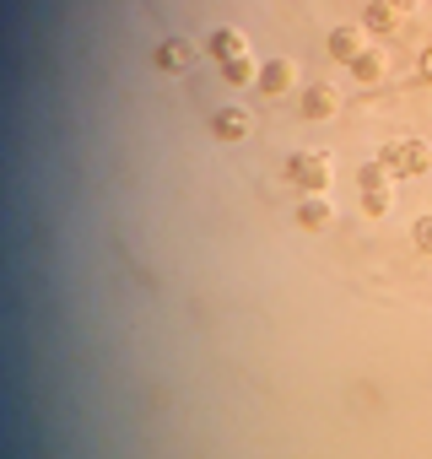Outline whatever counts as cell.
Wrapping results in <instances>:
<instances>
[{
  "label": "cell",
  "instance_id": "cell-2",
  "mask_svg": "<svg viewBox=\"0 0 432 459\" xmlns=\"http://www.w3.org/2000/svg\"><path fill=\"white\" fill-rule=\"evenodd\" d=\"M287 178H292L303 195H324V184H330V157H324V152H298V157H287Z\"/></svg>",
  "mask_w": 432,
  "mask_h": 459
},
{
  "label": "cell",
  "instance_id": "cell-4",
  "mask_svg": "<svg viewBox=\"0 0 432 459\" xmlns=\"http://www.w3.org/2000/svg\"><path fill=\"white\" fill-rule=\"evenodd\" d=\"M211 135H216V141H244V135H249V108H238V103L216 108V114H211Z\"/></svg>",
  "mask_w": 432,
  "mask_h": 459
},
{
  "label": "cell",
  "instance_id": "cell-17",
  "mask_svg": "<svg viewBox=\"0 0 432 459\" xmlns=\"http://www.w3.org/2000/svg\"><path fill=\"white\" fill-rule=\"evenodd\" d=\"M389 6H394V12H400V17H405V12H410V6H416V0H389Z\"/></svg>",
  "mask_w": 432,
  "mask_h": 459
},
{
  "label": "cell",
  "instance_id": "cell-11",
  "mask_svg": "<svg viewBox=\"0 0 432 459\" xmlns=\"http://www.w3.org/2000/svg\"><path fill=\"white\" fill-rule=\"evenodd\" d=\"M222 76H228V87H255V82H260V65H255L249 55H238V60L222 65Z\"/></svg>",
  "mask_w": 432,
  "mask_h": 459
},
{
  "label": "cell",
  "instance_id": "cell-6",
  "mask_svg": "<svg viewBox=\"0 0 432 459\" xmlns=\"http://www.w3.org/2000/svg\"><path fill=\"white\" fill-rule=\"evenodd\" d=\"M244 49H249V44H244V33H238V28H216V33L205 39V55H211V60H222V65H228V60H238Z\"/></svg>",
  "mask_w": 432,
  "mask_h": 459
},
{
  "label": "cell",
  "instance_id": "cell-9",
  "mask_svg": "<svg viewBox=\"0 0 432 459\" xmlns=\"http://www.w3.org/2000/svg\"><path fill=\"white\" fill-rule=\"evenodd\" d=\"M324 49H330V60H341V65H351V60L362 55V28H335V33L324 39Z\"/></svg>",
  "mask_w": 432,
  "mask_h": 459
},
{
  "label": "cell",
  "instance_id": "cell-10",
  "mask_svg": "<svg viewBox=\"0 0 432 459\" xmlns=\"http://www.w3.org/2000/svg\"><path fill=\"white\" fill-rule=\"evenodd\" d=\"M335 108H341L335 87H324V82H319V87H308V92H303V119H330Z\"/></svg>",
  "mask_w": 432,
  "mask_h": 459
},
{
  "label": "cell",
  "instance_id": "cell-8",
  "mask_svg": "<svg viewBox=\"0 0 432 459\" xmlns=\"http://www.w3.org/2000/svg\"><path fill=\"white\" fill-rule=\"evenodd\" d=\"M400 28V12L389 6V0H373V6L362 12V33H373V39H389Z\"/></svg>",
  "mask_w": 432,
  "mask_h": 459
},
{
  "label": "cell",
  "instance_id": "cell-15",
  "mask_svg": "<svg viewBox=\"0 0 432 459\" xmlns=\"http://www.w3.org/2000/svg\"><path fill=\"white\" fill-rule=\"evenodd\" d=\"M410 238H416V249H421V255H432V211L416 221V233H410Z\"/></svg>",
  "mask_w": 432,
  "mask_h": 459
},
{
  "label": "cell",
  "instance_id": "cell-12",
  "mask_svg": "<svg viewBox=\"0 0 432 459\" xmlns=\"http://www.w3.org/2000/svg\"><path fill=\"white\" fill-rule=\"evenodd\" d=\"M351 76H357V82H378V76H384V55H378V49H362V55L351 60Z\"/></svg>",
  "mask_w": 432,
  "mask_h": 459
},
{
  "label": "cell",
  "instance_id": "cell-1",
  "mask_svg": "<svg viewBox=\"0 0 432 459\" xmlns=\"http://www.w3.org/2000/svg\"><path fill=\"white\" fill-rule=\"evenodd\" d=\"M378 162H384L394 178H421V173L432 168V146H421V141H394V146L378 152Z\"/></svg>",
  "mask_w": 432,
  "mask_h": 459
},
{
  "label": "cell",
  "instance_id": "cell-5",
  "mask_svg": "<svg viewBox=\"0 0 432 459\" xmlns=\"http://www.w3.org/2000/svg\"><path fill=\"white\" fill-rule=\"evenodd\" d=\"M194 55H200V49H194L189 39H162V44H157V71H173V76H178V71L194 65Z\"/></svg>",
  "mask_w": 432,
  "mask_h": 459
},
{
  "label": "cell",
  "instance_id": "cell-14",
  "mask_svg": "<svg viewBox=\"0 0 432 459\" xmlns=\"http://www.w3.org/2000/svg\"><path fill=\"white\" fill-rule=\"evenodd\" d=\"M362 211L367 216H389V189H362Z\"/></svg>",
  "mask_w": 432,
  "mask_h": 459
},
{
  "label": "cell",
  "instance_id": "cell-16",
  "mask_svg": "<svg viewBox=\"0 0 432 459\" xmlns=\"http://www.w3.org/2000/svg\"><path fill=\"white\" fill-rule=\"evenodd\" d=\"M416 76H421V82H432V44L421 49V60H416Z\"/></svg>",
  "mask_w": 432,
  "mask_h": 459
},
{
  "label": "cell",
  "instance_id": "cell-13",
  "mask_svg": "<svg viewBox=\"0 0 432 459\" xmlns=\"http://www.w3.org/2000/svg\"><path fill=\"white\" fill-rule=\"evenodd\" d=\"M389 178H394V173H389L378 157H373V162H362V173H357V184H362V189H389Z\"/></svg>",
  "mask_w": 432,
  "mask_h": 459
},
{
  "label": "cell",
  "instance_id": "cell-7",
  "mask_svg": "<svg viewBox=\"0 0 432 459\" xmlns=\"http://www.w3.org/2000/svg\"><path fill=\"white\" fill-rule=\"evenodd\" d=\"M330 221H335V211H330L324 195H308V200L298 205V227H303V233H324Z\"/></svg>",
  "mask_w": 432,
  "mask_h": 459
},
{
  "label": "cell",
  "instance_id": "cell-3",
  "mask_svg": "<svg viewBox=\"0 0 432 459\" xmlns=\"http://www.w3.org/2000/svg\"><path fill=\"white\" fill-rule=\"evenodd\" d=\"M292 87H298L292 60H265V65H260V82H255V92H260V98H287Z\"/></svg>",
  "mask_w": 432,
  "mask_h": 459
}]
</instances>
